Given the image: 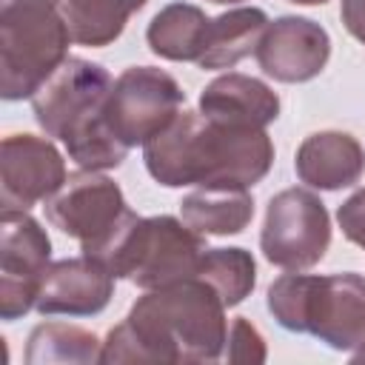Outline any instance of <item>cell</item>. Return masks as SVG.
<instances>
[{"label":"cell","mask_w":365,"mask_h":365,"mask_svg":"<svg viewBox=\"0 0 365 365\" xmlns=\"http://www.w3.org/2000/svg\"><path fill=\"white\" fill-rule=\"evenodd\" d=\"M228 319L220 294L200 277L148 288L103 342L100 362H217Z\"/></svg>","instance_id":"6da1fadb"},{"label":"cell","mask_w":365,"mask_h":365,"mask_svg":"<svg viewBox=\"0 0 365 365\" xmlns=\"http://www.w3.org/2000/svg\"><path fill=\"white\" fill-rule=\"evenodd\" d=\"M143 160L148 174L165 188H251L271 171L274 143L265 128L225 125L202 111H180L143 145Z\"/></svg>","instance_id":"7a4b0ae2"},{"label":"cell","mask_w":365,"mask_h":365,"mask_svg":"<svg viewBox=\"0 0 365 365\" xmlns=\"http://www.w3.org/2000/svg\"><path fill=\"white\" fill-rule=\"evenodd\" d=\"M111 86L114 80L100 63L68 57L31 97L37 125L88 171L117 168L128 154L106 117Z\"/></svg>","instance_id":"3957f363"},{"label":"cell","mask_w":365,"mask_h":365,"mask_svg":"<svg viewBox=\"0 0 365 365\" xmlns=\"http://www.w3.org/2000/svg\"><path fill=\"white\" fill-rule=\"evenodd\" d=\"M271 317L297 334H311L334 351H356L365 342V277L342 274H282L268 285Z\"/></svg>","instance_id":"277c9868"},{"label":"cell","mask_w":365,"mask_h":365,"mask_svg":"<svg viewBox=\"0 0 365 365\" xmlns=\"http://www.w3.org/2000/svg\"><path fill=\"white\" fill-rule=\"evenodd\" d=\"M71 31L60 0H0V94L31 100L68 60Z\"/></svg>","instance_id":"5b68a950"},{"label":"cell","mask_w":365,"mask_h":365,"mask_svg":"<svg viewBox=\"0 0 365 365\" xmlns=\"http://www.w3.org/2000/svg\"><path fill=\"white\" fill-rule=\"evenodd\" d=\"M205 248V234L194 231L185 220L171 214H134L97 259L117 279H131L148 291L197 277V265Z\"/></svg>","instance_id":"8992f818"},{"label":"cell","mask_w":365,"mask_h":365,"mask_svg":"<svg viewBox=\"0 0 365 365\" xmlns=\"http://www.w3.org/2000/svg\"><path fill=\"white\" fill-rule=\"evenodd\" d=\"M123 188L103 171L80 168L68 174L63 188L46 200V217L54 228L80 242L86 257H100L117 231L131 220Z\"/></svg>","instance_id":"52a82bcc"},{"label":"cell","mask_w":365,"mask_h":365,"mask_svg":"<svg viewBox=\"0 0 365 365\" xmlns=\"http://www.w3.org/2000/svg\"><path fill=\"white\" fill-rule=\"evenodd\" d=\"M331 245V217L311 188H285L268 200L259 251L285 271L314 268Z\"/></svg>","instance_id":"ba28073f"},{"label":"cell","mask_w":365,"mask_h":365,"mask_svg":"<svg viewBox=\"0 0 365 365\" xmlns=\"http://www.w3.org/2000/svg\"><path fill=\"white\" fill-rule=\"evenodd\" d=\"M182 103L185 91L168 71L154 66H131L114 80L106 117L117 140L125 148H134L157 137L180 114Z\"/></svg>","instance_id":"9c48e42d"},{"label":"cell","mask_w":365,"mask_h":365,"mask_svg":"<svg viewBox=\"0 0 365 365\" xmlns=\"http://www.w3.org/2000/svg\"><path fill=\"white\" fill-rule=\"evenodd\" d=\"M51 240L29 211H0V317L14 322L37 305Z\"/></svg>","instance_id":"30bf717a"},{"label":"cell","mask_w":365,"mask_h":365,"mask_svg":"<svg viewBox=\"0 0 365 365\" xmlns=\"http://www.w3.org/2000/svg\"><path fill=\"white\" fill-rule=\"evenodd\" d=\"M66 160L48 137L9 134L0 143V205L3 211H29L51 200L63 182Z\"/></svg>","instance_id":"8fae6325"},{"label":"cell","mask_w":365,"mask_h":365,"mask_svg":"<svg viewBox=\"0 0 365 365\" xmlns=\"http://www.w3.org/2000/svg\"><path fill=\"white\" fill-rule=\"evenodd\" d=\"M254 57L277 83H308L325 68L331 57V37L308 17L282 14L265 26Z\"/></svg>","instance_id":"7c38bea8"},{"label":"cell","mask_w":365,"mask_h":365,"mask_svg":"<svg viewBox=\"0 0 365 365\" xmlns=\"http://www.w3.org/2000/svg\"><path fill=\"white\" fill-rule=\"evenodd\" d=\"M114 279L117 277L94 257L57 259L48 265L34 308L43 317H94L111 302Z\"/></svg>","instance_id":"4fadbf2b"},{"label":"cell","mask_w":365,"mask_h":365,"mask_svg":"<svg viewBox=\"0 0 365 365\" xmlns=\"http://www.w3.org/2000/svg\"><path fill=\"white\" fill-rule=\"evenodd\" d=\"M294 171L308 188L339 191L359 182V177L365 174V148L348 131H314L299 143Z\"/></svg>","instance_id":"5bb4252c"},{"label":"cell","mask_w":365,"mask_h":365,"mask_svg":"<svg viewBox=\"0 0 365 365\" xmlns=\"http://www.w3.org/2000/svg\"><path fill=\"white\" fill-rule=\"evenodd\" d=\"M200 111L208 120L242 128H265L279 117L277 91L248 74L228 71L214 77L200 94Z\"/></svg>","instance_id":"9a60e30c"},{"label":"cell","mask_w":365,"mask_h":365,"mask_svg":"<svg viewBox=\"0 0 365 365\" xmlns=\"http://www.w3.org/2000/svg\"><path fill=\"white\" fill-rule=\"evenodd\" d=\"M180 217L205 237L242 234L254 220V197L234 185H197L180 202Z\"/></svg>","instance_id":"2e32d148"},{"label":"cell","mask_w":365,"mask_h":365,"mask_svg":"<svg viewBox=\"0 0 365 365\" xmlns=\"http://www.w3.org/2000/svg\"><path fill=\"white\" fill-rule=\"evenodd\" d=\"M268 14L257 6H240L208 20L205 46L197 60L200 68H234L240 60L257 51L259 37L268 26Z\"/></svg>","instance_id":"e0dca14e"},{"label":"cell","mask_w":365,"mask_h":365,"mask_svg":"<svg viewBox=\"0 0 365 365\" xmlns=\"http://www.w3.org/2000/svg\"><path fill=\"white\" fill-rule=\"evenodd\" d=\"M208 20L211 17L194 3H168L151 17L145 43L163 60L197 63L205 46Z\"/></svg>","instance_id":"ac0fdd59"},{"label":"cell","mask_w":365,"mask_h":365,"mask_svg":"<svg viewBox=\"0 0 365 365\" xmlns=\"http://www.w3.org/2000/svg\"><path fill=\"white\" fill-rule=\"evenodd\" d=\"M145 3L148 0H60V9L74 43L103 48L123 34L128 17Z\"/></svg>","instance_id":"d6986e66"},{"label":"cell","mask_w":365,"mask_h":365,"mask_svg":"<svg viewBox=\"0 0 365 365\" xmlns=\"http://www.w3.org/2000/svg\"><path fill=\"white\" fill-rule=\"evenodd\" d=\"M103 342L80 325L68 322H40L31 328L26 339V362L46 365V362H68V365H91L100 362Z\"/></svg>","instance_id":"ffe728a7"},{"label":"cell","mask_w":365,"mask_h":365,"mask_svg":"<svg viewBox=\"0 0 365 365\" xmlns=\"http://www.w3.org/2000/svg\"><path fill=\"white\" fill-rule=\"evenodd\" d=\"M197 277L220 294L225 308H234L254 291L257 262L245 248H205L197 265Z\"/></svg>","instance_id":"44dd1931"},{"label":"cell","mask_w":365,"mask_h":365,"mask_svg":"<svg viewBox=\"0 0 365 365\" xmlns=\"http://www.w3.org/2000/svg\"><path fill=\"white\" fill-rule=\"evenodd\" d=\"M225 359L231 362H265V339L245 317H237L228 325L225 336Z\"/></svg>","instance_id":"7402d4cb"},{"label":"cell","mask_w":365,"mask_h":365,"mask_svg":"<svg viewBox=\"0 0 365 365\" xmlns=\"http://www.w3.org/2000/svg\"><path fill=\"white\" fill-rule=\"evenodd\" d=\"M336 222L354 245L365 248V188H356L339 208H336Z\"/></svg>","instance_id":"603a6c76"},{"label":"cell","mask_w":365,"mask_h":365,"mask_svg":"<svg viewBox=\"0 0 365 365\" xmlns=\"http://www.w3.org/2000/svg\"><path fill=\"white\" fill-rule=\"evenodd\" d=\"M339 17H342L348 34H354L365 46V0H342Z\"/></svg>","instance_id":"cb8c5ba5"},{"label":"cell","mask_w":365,"mask_h":365,"mask_svg":"<svg viewBox=\"0 0 365 365\" xmlns=\"http://www.w3.org/2000/svg\"><path fill=\"white\" fill-rule=\"evenodd\" d=\"M351 362H356V365H362V362H365V342H362L356 351H351Z\"/></svg>","instance_id":"d4e9b609"},{"label":"cell","mask_w":365,"mask_h":365,"mask_svg":"<svg viewBox=\"0 0 365 365\" xmlns=\"http://www.w3.org/2000/svg\"><path fill=\"white\" fill-rule=\"evenodd\" d=\"M291 3H297V6H322L328 0H291Z\"/></svg>","instance_id":"484cf974"},{"label":"cell","mask_w":365,"mask_h":365,"mask_svg":"<svg viewBox=\"0 0 365 365\" xmlns=\"http://www.w3.org/2000/svg\"><path fill=\"white\" fill-rule=\"evenodd\" d=\"M211 3H220V6H228V3H242V0H211Z\"/></svg>","instance_id":"4316f807"}]
</instances>
